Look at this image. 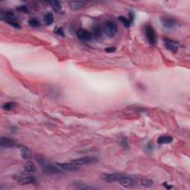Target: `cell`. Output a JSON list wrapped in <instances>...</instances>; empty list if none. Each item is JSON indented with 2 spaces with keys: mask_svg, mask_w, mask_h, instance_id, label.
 <instances>
[{
  "mask_svg": "<svg viewBox=\"0 0 190 190\" xmlns=\"http://www.w3.org/2000/svg\"><path fill=\"white\" fill-rule=\"evenodd\" d=\"M37 163L39 164L41 168L46 173L48 174H59L61 172V171L59 169L57 166H54L52 164H51L49 162H48L42 156H37Z\"/></svg>",
  "mask_w": 190,
  "mask_h": 190,
  "instance_id": "6da1fadb",
  "label": "cell"
},
{
  "mask_svg": "<svg viewBox=\"0 0 190 190\" xmlns=\"http://www.w3.org/2000/svg\"><path fill=\"white\" fill-rule=\"evenodd\" d=\"M139 181L140 180L134 176L122 174L121 177H120L117 182L124 187L133 188L137 186V184H139Z\"/></svg>",
  "mask_w": 190,
  "mask_h": 190,
  "instance_id": "7a4b0ae2",
  "label": "cell"
},
{
  "mask_svg": "<svg viewBox=\"0 0 190 190\" xmlns=\"http://www.w3.org/2000/svg\"><path fill=\"white\" fill-rule=\"evenodd\" d=\"M103 31L107 37H114L117 33V25L111 21H107L103 25Z\"/></svg>",
  "mask_w": 190,
  "mask_h": 190,
  "instance_id": "3957f363",
  "label": "cell"
},
{
  "mask_svg": "<svg viewBox=\"0 0 190 190\" xmlns=\"http://www.w3.org/2000/svg\"><path fill=\"white\" fill-rule=\"evenodd\" d=\"M145 35H146V39H147V41L149 44L152 45V46L156 44L157 41H158L157 34L155 29L151 25H147L145 26Z\"/></svg>",
  "mask_w": 190,
  "mask_h": 190,
  "instance_id": "277c9868",
  "label": "cell"
},
{
  "mask_svg": "<svg viewBox=\"0 0 190 190\" xmlns=\"http://www.w3.org/2000/svg\"><path fill=\"white\" fill-rule=\"evenodd\" d=\"M97 158L92 156L82 157V158H79L74 160V163L76 165L78 166H80L91 165V164H94L97 163Z\"/></svg>",
  "mask_w": 190,
  "mask_h": 190,
  "instance_id": "5b68a950",
  "label": "cell"
},
{
  "mask_svg": "<svg viewBox=\"0 0 190 190\" xmlns=\"http://www.w3.org/2000/svg\"><path fill=\"white\" fill-rule=\"evenodd\" d=\"M0 18L2 20L6 22L7 23H10V22H17V17L14 13L11 11H2L0 12Z\"/></svg>",
  "mask_w": 190,
  "mask_h": 190,
  "instance_id": "8992f818",
  "label": "cell"
},
{
  "mask_svg": "<svg viewBox=\"0 0 190 190\" xmlns=\"http://www.w3.org/2000/svg\"><path fill=\"white\" fill-rule=\"evenodd\" d=\"M77 37L83 42H89V41L91 40L93 37L92 33L90 32L89 31L86 30V29H79L77 32Z\"/></svg>",
  "mask_w": 190,
  "mask_h": 190,
  "instance_id": "52a82bcc",
  "label": "cell"
},
{
  "mask_svg": "<svg viewBox=\"0 0 190 190\" xmlns=\"http://www.w3.org/2000/svg\"><path fill=\"white\" fill-rule=\"evenodd\" d=\"M163 43L165 48L166 49H168L169 51H170L171 52L176 53L177 51V50H178L179 46L177 44V42H176L175 41L169 39H164Z\"/></svg>",
  "mask_w": 190,
  "mask_h": 190,
  "instance_id": "ba28073f",
  "label": "cell"
},
{
  "mask_svg": "<svg viewBox=\"0 0 190 190\" xmlns=\"http://www.w3.org/2000/svg\"><path fill=\"white\" fill-rule=\"evenodd\" d=\"M122 174L113 173V174H104L101 176V180L107 183L117 182L120 177H121Z\"/></svg>",
  "mask_w": 190,
  "mask_h": 190,
  "instance_id": "9c48e42d",
  "label": "cell"
},
{
  "mask_svg": "<svg viewBox=\"0 0 190 190\" xmlns=\"http://www.w3.org/2000/svg\"><path fill=\"white\" fill-rule=\"evenodd\" d=\"M60 168H61L64 171H68V172H73V171L78 169L79 166L76 165L75 163H57Z\"/></svg>",
  "mask_w": 190,
  "mask_h": 190,
  "instance_id": "30bf717a",
  "label": "cell"
},
{
  "mask_svg": "<svg viewBox=\"0 0 190 190\" xmlns=\"http://www.w3.org/2000/svg\"><path fill=\"white\" fill-rule=\"evenodd\" d=\"M17 181H18L19 184H20L21 185H27L35 184L37 182V179L34 176H28V177H19Z\"/></svg>",
  "mask_w": 190,
  "mask_h": 190,
  "instance_id": "8fae6325",
  "label": "cell"
},
{
  "mask_svg": "<svg viewBox=\"0 0 190 190\" xmlns=\"http://www.w3.org/2000/svg\"><path fill=\"white\" fill-rule=\"evenodd\" d=\"M0 145L2 148H11L14 146L15 143L13 140L10 138L2 137L0 138Z\"/></svg>",
  "mask_w": 190,
  "mask_h": 190,
  "instance_id": "7c38bea8",
  "label": "cell"
},
{
  "mask_svg": "<svg viewBox=\"0 0 190 190\" xmlns=\"http://www.w3.org/2000/svg\"><path fill=\"white\" fill-rule=\"evenodd\" d=\"M162 24H163V27L166 29H173L176 26L175 20L170 18L162 19Z\"/></svg>",
  "mask_w": 190,
  "mask_h": 190,
  "instance_id": "4fadbf2b",
  "label": "cell"
},
{
  "mask_svg": "<svg viewBox=\"0 0 190 190\" xmlns=\"http://www.w3.org/2000/svg\"><path fill=\"white\" fill-rule=\"evenodd\" d=\"M173 140V137L170 135H161L158 137V140H157V143L160 145L168 144V143H172Z\"/></svg>",
  "mask_w": 190,
  "mask_h": 190,
  "instance_id": "5bb4252c",
  "label": "cell"
},
{
  "mask_svg": "<svg viewBox=\"0 0 190 190\" xmlns=\"http://www.w3.org/2000/svg\"><path fill=\"white\" fill-rule=\"evenodd\" d=\"M19 149L20 150V153H21V157L23 159H27L31 156V151L28 148L26 147L25 146H22V145H20L18 146Z\"/></svg>",
  "mask_w": 190,
  "mask_h": 190,
  "instance_id": "9a60e30c",
  "label": "cell"
},
{
  "mask_svg": "<svg viewBox=\"0 0 190 190\" xmlns=\"http://www.w3.org/2000/svg\"><path fill=\"white\" fill-rule=\"evenodd\" d=\"M70 7L74 11H78V10L83 8L86 5V2H69Z\"/></svg>",
  "mask_w": 190,
  "mask_h": 190,
  "instance_id": "2e32d148",
  "label": "cell"
},
{
  "mask_svg": "<svg viewBox=\"0 0 190 190\" xmlns=\"http://www.w3.org/2000/svg\"><path fill=\"white\" fill-rule=\"evenodd\" d=\"M24 170L26 172H34L36 170L35 165L31 161H27L26 163L24 165Z\"/></svg>",
  "mask_w": 190,
  "mask_h": 190,
  "instance_id": "e0dca14e",
  "label": "cell"
},
{
  "mask_svg": "<svg viewBox=\"0 0 190 190\" xmlns=\"http://www.w3.org/2000/svg\"><path fill=\"white\" fill-rule=\"evenodd\" d=\"M139 183L141 184V186H144V187L146 188H150L154 185L153 181H152L151 179L148 178H143L141 180H140Z\"/></svg>",
  "mask_w": 190,
  "mask_h": 190,
  "instance_id": "ac0fdd59",
  "label": "cell"
},
{
  "mask_svg": "<svg viewBox=\"0 0 190 190\" xmlns=\"http://www.w3.org/2000/svg\"><path fill=\"white\" fill-rule=\"evenodd\" d=\"M45 23L47 25H51L53 22V15L51 13H46L43 17Z\"/></svg>",
  "mask_w": 190,
  "mask_h": 190,
  "instance_id": "d6986e66",
  "label": "cell"
},
{
  "mask_svg": "<svg viewBox=\"0 0 190 190\" xmlns=\"http://www.w3.org/2000/svg\"><path fill=\"white\" fill-rule=\"evenodd\" d=\"M49 4L51 5V8L53 11H55L56 12H59L61 11L62 9V5H61V3L59 1H52V2H50Z\"/></svg>",
  "mask_w": 190,
  "mask_h": 190,
  "instance_id": "ffe728a7",
  "label": "cell"
},
{
  "mask_svg": "<svg viewBox=\"0 0 190 190\" xmlns=\"http://www.w3.org/2000/svg\"><path fill=\"white\" fill-rule=\"evenodd\" d=\"M118 20H120V22L123 24V25L126 27H129L132 25V21L130 20V19H127L126 18L125 16H120L118 17Z\"/></svg>",
  "mask_w": 190,
  "mask_h": 190,
  "instance_id": "44dd1931",
  "label": "cell"
},
{
  "mask_svg": "<svg viewBox=\"0 0 190 190\" xmlns=\"http://www.w3.org/2000/svg\"><path fill=\"white\" fill-rule=\"evenodd\" d=\"M93 30V34L92 35L94 36L96 38H99L101 37L102 35V31H101V28L99 25H94L92 27Z\"/></svg>",
  "mask_w": 190,
  "mask_h": 190,
  "instance_id": "7402d4cb",
  "label": "cell"
},
{
  "mask_svg": "<svg viewBox=\"0 0 190 190\" xmlns=\"http://www.w3.org/2000/svg\"><path fill=\"white\" fill-rule=\"evenodd\" d=\"M119 143H120V145L122 146V148H123V149H128V148H129V143H128L126 137H124V136L120 137V140H119Z\"/></svg>",
  "mask_w": 190,
  "mask_h": 190,
  "instance_id": "603a6c76",
  "label": "cell"
},
{
  "mask_svg": "<svg viewBox=\"0 0 190 190\" xmlns=\"http://www.w3.org/2000/svg\"><path fill=\"white\" fill-rule=\"evenodd\" d=\"M15 106H16L15 103H13V102H9V103H6L5 104H3L2 106V108L4 110H6V111H10V110L13 109Z\"/></svg>",
  "mask_w": 190,
  "mask_h": 190,
  "instance_id": "cb8c5ba5",
  "label": "cell"
},
{
  "mask_svg": "<svg viewBox=\"0 0 190 190\" xmlns=\"http://www.w3.org/2000/svg\"><path fill=\"white\" fill-rule=\"evenodd\" d=\"M28 25L32 27H38L40 25L39 20L36 18H31L28 20Z\"/></svg>",
  "mask_w": 190,
  "mask_h": 190,
  "instance_id": "d4e9b609",
  "label": "cell"
},
{
  "mask_svg": "<svg viewBox=\"0 0 190 190\" xmlns=\"http://www.w3.org/2000/svg\"><path fill=\"white\" fill-rule=\"evenodd\" d=\"M74 185H75L76 186H77V188H79V189H94V187H91V186H88L87 184H83V183H79V182H76L75 184H74Z\"/></svg>",
  "mask_w": 190,
  "mask_h": 190,
  "instance_id": "484cf974",
  "label": "cell"
},
{
  "mask_svg": "<svg viewBox=\"0 0 190 190\" xmlns=\"http://www.w3.org/2000/svg\"><path fill=\"white\" fill-rule=\"evenodd\" d=\"M16 10L17 11H21V12H27V8L25 5H20V6L17 7Z\"/></svg>",
  "mask_w": 190,
  "mask_h": 190,
  "instance_id": "4316f807",
  "label": "cell"
},
{
  "mask_svg": "<svg viewBox=\"0 0 190 190\" xmlns=\"http://www.w3.org/2000/svg\"><path fill=\"white\" fill-rule=\"evenodd\" d=\"M55 33L59 36H62V37L64 36V32L62 27H58V28H57L56 31H55Z\"/></svg>",
  "mask_w": 190,
  "mask_h": 190,
  "instance_id": "83f0119b",
  "label": "cell"
},
{
  "mask_svg": "<svg viewBox=\"0 0 190 190\" xmlns=\"http://www.w3.org/2000/svg\"><path fill=\"white\" fill-rule=\"evenodd\" d=\"M115 51H116V48L115 47H108V48H105V51L107 53L115 52Z\"/></svg>",
  "mask_w": 190,
  "mask_h": 190,
  "instance_id": "f1b7e54d",
  "label": "cell"
},
{
  "mask_svg": "<svg viewBox=\"0 0 190 190\" xmlns=\"http://www.w3.org/2000/svg\"><path fill=\"white\" fill-rule=\"evenodd\" d=\"M163 185H164V186H166V188H167V189H171V188H172V186H168V185H167V184H166V183H164V184H163Z\"/></svg>",
  "mask_w": 190,
  "mask_h": 190,
  "instance_id": "f546056e",
  "label": "cell"
}]
</instances>
